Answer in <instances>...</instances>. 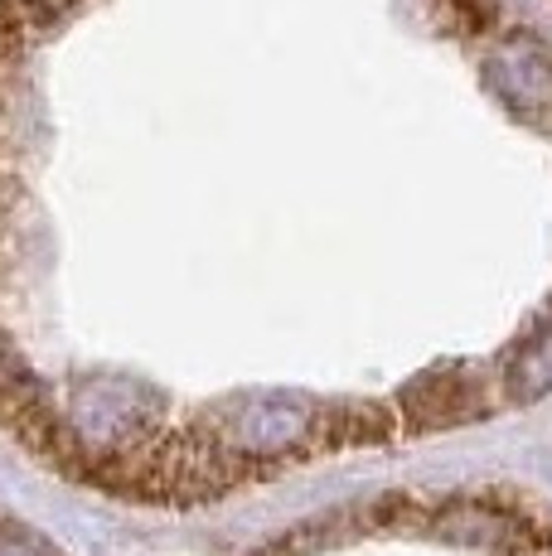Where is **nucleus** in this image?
<instances>
[{
	"mask_svg": "<svg viewBox=\"0 0 552 556\" xmlns=\"http://www.w3.org/2000/svg\"><path fill=\"white\" fill-rule=\"evenodd\" d=\"M499 382H504V397L514 406H528L552 392V301L538 309L534 325L514 339Z\"/></svg>",
	"mask_w": 552,
	"mask_h": 556,
	"instance_id": "nucleus-6",
	"label": "nucleus"
},
{
	"mask_svg": "<svg viewBox=\"0 0 552 556\" xmlns=\"http://www.w3.org/2000/svg\"><path fill=\"white\" fill-rule=\"evenodd\" d=\"M321 402L296 397V392H258L242 397L223 416L218 441L242 459H272L291 451H315L321 441Z\"/></svg>",
	"mask_w": 552,
	"mask_h": 556,
	"instance_id": "nucleus-1",
	"label": "nucleus"
},
{
	"mask_svg": "<svg viewBox=\"0 0 552 556\" xmlns=\"http://www.w3.org/2000/svg\"><path fill=\"white\" fill-rule=\"evenodd\" d=\"M402 412L412 431H446V426L480 421L490 412V392L465 368H431L402 388Z\"/></svg>",
	"mask_w": 552,
	"mask_h": 556,
	"instance_id": "nucleus-5",
	"label": "nucleus"
},
{
	"mask_svg": "<svg viewBox=\"0 0 552 556\" xmlns=\"http://www.w3.org/2000/svg\"><path fill=\"white\" fill-rule=\"evenodd\" d=\"M68 5L73 0H0V68L15 63L35 39H45L68 15Z\"/></svg>",
	"mask_w": 552,
	"mask_h": 556,
	"instance_id": "nucleus-7",
	"label": "nucleus"
},
{
	"mask_svg": "<svg viewBox=\"0 0 552 556\" xmlns=\"http://www.w3.org/2000/svg\"><path fill=\"white\" fill-rule=\"evenodd\" d=\"M437 10V20L451 35L461 39H480L494 29V0H427Z\"/></svg>",
	"mask_w": 552,
	"mask_h": 556,
	"instance_id": "nucleus-8",
	"label": "nucleus"
},
{
	"mask_svg": "<svg viewBox=\"0 0 552 556\" xmlns=\"http://www.w3.org/2000/svg\"><path fill=\"white\" fill-rule=\"evenodd\" d=\"M0 556H39V547H29L20 538H0Z\"/></svg>",
	"mask_w": 552,
	"mask_h": 556,
	"instance_id": "nucleus-9",
	"label": "nucleus"
},
{
	"mask_svg": "<svg viewBox=\"0 0 552 556\" xmlns=\"http://www.w3.org/2000/svg\"><path fill=\"white\" fill-rule=\"evenodd\" d=\"M146 426H151V392L136 388V382H116V378H92L88 388H78L73 412H68L73 441L92 459H116V455L136 451Z\"/></svg>",
	"mask_w": 552,
	"mask_h": 556,
	"instance_id": "nucleus-2",
	"label": "nucleus"
},
{
	"mask_svg": "<svg viewBox=\"0 0 552 556\" xmlns=\"http://www.w3.org/2000/svg\"><path fill=\"white\" fill-rule=\"evenodd\" d=\"M431 528L441 538L461 542V547H480V552H528L534 547V518L518 504L504 498H455V504L437 508Z\"/></svg>",
	"mask_w": 552,
	"mask_h": 556,
	"instance_id": "nucleus-4",
	"label": "nucleus"
},
{
	"mask_svg": "<svg viewBox=\"0 0 552 556\" xmlns=\"http://www.w3.org/2000/svg\"><path fill=\"white\" fill-rule=\"evenodd\" d=\"M485 83L518 122L552 126V53L524 35H509L485 53Z\"/></svg>",
	"mask_w": 552,
	"mask_h": 556,
	"instance_id": "nucleus-3",
	"label": "nucleus"
}]
</instances>
